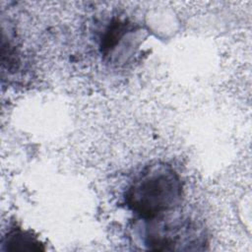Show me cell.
<instances>
[{
	"label": "cell",
	"instance_id": "obj_1",
	"mask_svg": "<svg viewBox=\"0 0 252 252\" xmlns=\"http://www.w3.org/2000/svg\"><path fill=\"white\" fill-rule=\"evenodd\" d=\"M182 197L179 174L161 161L146 165L134 176L124 193L128 209L145 220L179 208Z\"/></svg>",
	"mask_w": 252,
	"mask_h": 252
},
{
	"label": "cell",
	"instance_id": "obj_2",
	"mask_svg": "<svg viewBox=\"0 0 252 252\" xmlns=\"http://www.w3.org/2000/svg\"><path fill=\"white\" fill-rule=\"evenodd\" d=\"M178 208L145 220V245L154 251L205 250L207 233L202 222L185 214L175 213Z\"/></svg>",
	"mask_w": 252,
	"mask_h": 252
},
{
	"label": "cell",
	"instance_id": "obj_4",
	"mask_svg": "<svg viewBox=\"0 0 252 252\" xmlns=\"http://www.w3.org/2000/svg\"><path fill=\"white\" fill-rule=\"evenodd\" d=\"M133 25L125 20H113L102 34L100 49L104 56H109L125 35L133 30Z\"/></svg>",
	"mask_w": 252,
	"mask_h": 252
},
{
	"label": "cell",
	"instance_id": "obj_3",
	"mask_svg": "<svg viewBox=\"0 0 252 252\" xmlns=\"http://www.w3.org/2000/svg\"><path fill=\"white\" fill-rule=\"evenodd\" d=\"M5 251H43V244L31 231L19 226L11 227L2 239Z\"/></svg>",
	"mask_w": 252,
	"mask_h": 252
}]
</instances>
